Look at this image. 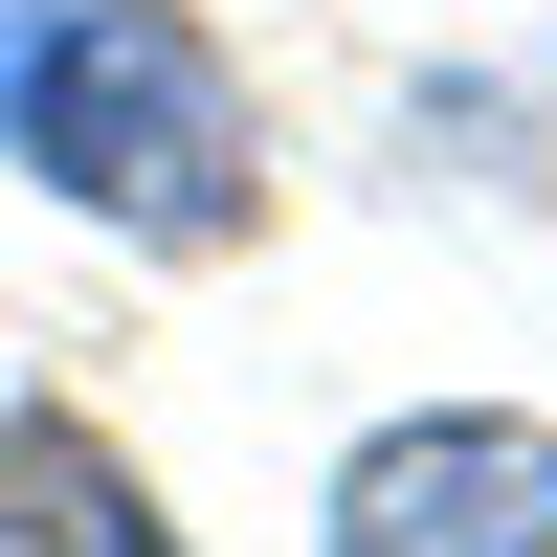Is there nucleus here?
Instances as JSON below:
<instances>
[{
	"label": "nucleus",
	"instance_id": "3",
	"mask_svg": "<svg viewBox=\"0 0 557 557\" xmlns=\"http://www.w3.org/2000/svg\"><path fill=\"white\" fill-rule=\"evenodd\" d=\"M0 557H178V535L67 401H0Z\"/></svg>",
	"mask_w": 557,
	"mask_h": 557
},
{
	"label": "nucleus",
	"instance_id": "2",
	"mask_svg": "<svg viewBox=\"0 0 557 557\" xmlns=\"http://www.w3.org/2000/svg\"><path fill=\"white\" fill-rule=\"evenodd\" d=\"M335 557H557V446L535 424H401L335 469Z\"/></svg>",
	"mask_w": 557,
	"mask_h": 557
},
{
	"label": "nucleus",
	"instance_id": "1",
	"mask_svg": "<svg viewBox=\"0 0 557 557\" xmlns=\"http://www.w3.org/2000/svg\"><path fill=\"white\" fill-rule=\"evenodd\" d=\"M0 157L45 201L134 223V246H246L268 201V134H246V67H223L178 0H0Z\"/></svg>",
	"mask_w": 557,
	"mask_h": 557
}]
</instances>
